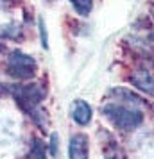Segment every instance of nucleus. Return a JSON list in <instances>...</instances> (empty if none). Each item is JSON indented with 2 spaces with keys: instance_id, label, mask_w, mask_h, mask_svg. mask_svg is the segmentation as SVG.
<instances>
[{
  "instance_id": "4",
  "label": "nucleus",
  "mask_w": 154,
  "mask_h": 159,
  "mask_svg": "<svg viewBox=\"0 0 154 159\" xmlns=\"http://www.w3.org/2000/svg\"><path fill=\"white\" fill-rule=\"evenodd\" d=\"M90 143L86 134H73L68 141V159H88Z\"/></svg>"
},
{
  "instance_id": "5",
  "label": "nucleus",
  "mask_w": 154,
  "mask_h": 159,
  "mask_svg": "<svg viewBox=\"0 0 154 159\" xmlns=\"http://www.w3.org/2000/svg\"><path fill=\"white\" fill-rule=\"evenodd\" d=\"M70 115L75 120V123L79 125H88L91 122V116H93V111H91V106L84 100H75L72 102L70 106Z\"/></svg>"
},
{
  "instance_id": "1",
  "label": "nucleus",
  "mask_w": 154,
  "mask_h": 159,
  "mask_svg": "<svg viewBox=\"0 0 154 159\" xmlns=\"http://www.w3.org/2000/svg\"><path fill=\"white\" fill-rule=\"evenodd\" d=\"M11 91H13V97H15L16 104L20 106V109L32 116V120L41 129H47V116H45L43 109L40 107V104L47 97L45 88L40 84H20V86H15Z\"/></svg>"
},
{
  "instance_id": "10",
  "label": "nucleus",
  "mask_w": 154,
  "mask_h": 159,
  "mask_svg": "<svg viewBox=\"0 0 154 159\" xmlns=\"http://www.w3.org/2000/svg\"><path fill=\"white\" fill-rule=\"evenodd\" d=\"M70 4L73 6L75 13L81 16H88L93 9V0H70Z\"/></svg>"
},
{
  "instance_id": "13",
  "label": "nucleus",
  "mask_w": 154,
  "mask_h": 159,
  "mask_svg": "<svg viewBox=\"0 0 154 159\" xmlns=\"http://www.w3.org/2000/svg\"><path fill=\"white\" fill-rule=\"evenodd\" d=\"M151 13H152V16H154V6H152V9H151Z\"/></svg>"
},
{
  "instance_id": "7",
  "label": "nucleus",
  "mask_w": 154,
  "mask_h": 159,
  "mask_svg": "<svg viewBox=\"0 0 154 159\" xmlns=\"http://www.w3.org/2000/svg\"><path fill=\"white\" fill-rule=\"evenodd\" d=\"M113 93H115V97H117L118 100H124V102H127V104H133L134 107L145 106V100H142L136 93H131V91H127V89L117 88V89H113Z\"/></svg>"
},
{
  "instance_id": "2",
  "label": "nucleus",
  "mask_w": 154,
  "mask_h": 159,
  "mask_svg": "<svg viewBox=\"0 0 154 159\" xmlns=\"http://www.w3.org/2000/svg\"><path fill=\"white\" fill-rule=\"evenodd\" d=\"M104 116L120 130H134L143 123V113L136 107H124L117 104H106L102 107Z\"/></svg>"
},
{
  "instance_id": "14",
  "label": "nucleus",
  "mask_w": 154,
  "mask_h": 159,
  "mask_svg": "<svg viewBox=\"0 0 154 159\" xmlns=\"http://www.w3.org/2000/svg\"><path fill=\"white\" fill-rule=\"evenodd\" d=\"M7 2H20V0H7Z\"/></svg>"
},
{
  "instance_id": "15",
  "label": "nucleus",
  "mask_w": 154,
  "mask_h": 159,
  "mask_svg": "<svg viewBox=\"0 0 154 159\" xmlns=\"http://www.w3.org/2000/svg\"><path fill=\"white\" fill-rule=\"evenodd\" d=\"M152 38H154V34H152Z\"/></svg>"
},
{
  "instance_id": "9",
  "label": "nucleus",
  "mask_w": 154,
  "mask_h": 159,
  "mask_svg": "<svg viewBox=\"0 0 154 159\" xmlns=\"http://www.w3.org/2000/svg\"><path fill=\"white\" fill-rule=\"evenodd\" d=\"M27 159H47L45 145L40 138H34V139H32V145H30V150H29Z\"/></svg>"
},
{
  "instance_id": "11",
  "label": "nucleus",
  "mask_w": 154,
  "mask_h": 159,
  "mask_svg": "<svg viewBox=\"0 0 154 159\" xmlns=\"http://www.w3.org/2000/svg\"><path fill=\"white\" fill-rule=\"evenodd\" d=\"M40 34H41V45L45 48H49V39H47V30H45V23L43 20L40 18Z\"/></svg>"
},
{
  "instance_id": "3",
  "label": "nucleus",
  "mask_w": 154,
  "mask_h": 159,
  "mask_svg": "<svg viewBox=\"0 0 154 159\" xmlns=\"http://www.w3.org/2000/svg\"><path fill=\"white\" fill-rule=\"evenodd\" d=\"M36 70H38L36 59L29 54H23L22 50H13L7 56L6 72L9 73V77H13L16 80H29L36 75Z\"/></svg>"
},
{
  "instance_id": "12",
  "label": "nucleus",
  "mask_w": 154,
  "mask_h": 159,
  "mask_svg": "<svg viewBox=\"0 0 154 159\" xmlns=\"http://www.w3.org/2000/svg\"><path fill=\"white\" fill-rule=\"evenodd\" d=\"M58 141H59V136L56 132H52V136H50V154L52 156H58Z\"/></svg>"
},
{
  "instance_id": "6",
  "label": "nucleus",
  "mask_w": 154,
  "mask_h": 159,
  "mask_svg": "<svg viewBox=\"0 0 154 159\" xmlns=\"http://www.w3.org/2000/svg\"><path fill=\"white\" fill-rule=\"evenodd\" d=\"M131 82L143 93L154 95V77L147 70H136L131 75Z\"/></svg>"
},
{
  "instance_id": "8",
  "label": "nucleus",
  "mask_w": 154,
  "mask_h": 159,
  "mask_svg": "<svg viewBox=\"0 0 154 159\" xmlns=\"http://www.w3.org/2000/svg\"><path fill=\"white\" fill-rule=\"evenodd\" d=\"M104 159H127L122 147L115 141H108L104 147Z\"/></svg>"
}]
</instances>
